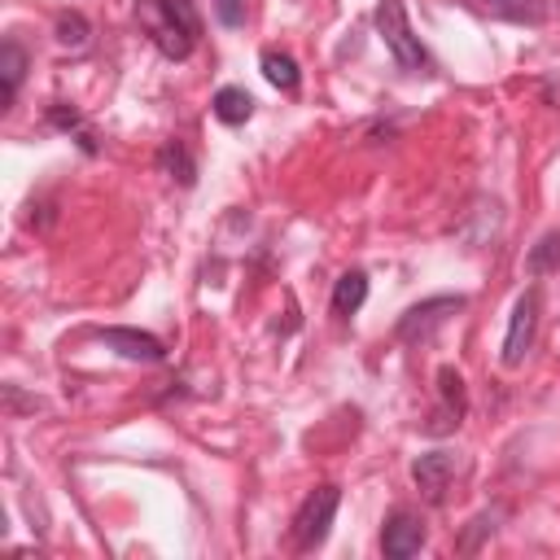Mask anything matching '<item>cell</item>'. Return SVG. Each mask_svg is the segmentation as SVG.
Segmentation results:
<instances>
[{
  "mask_svg": "<svg viewBox=\"0 0 560 560\" xmlns=\"http://www.w3.org/2000/svg\"><path fill=\"white\" fill-rule=\"evenodd\" d=\"M136 22L171 61H184L201 35V18L192 0H136Z\"/></svg>",
  "mask_w": 560,
  "mask_h": 560,
  "instance_id": "obj_1",
  "label": "cell"
},
{
  "mask_svg": "<svg viewBox=\"0 0 560 560\" xmlns=\"http://www.w3.org/2000/svg\"><path fill=\"white\" fill-rule=\"evenodd\" d=\"M376 31H381V39H385L389 57H394L402 70L420 74V70L429 66V57H424L420 39L411 35V22H407V9H402V0H381V4H376Z\"/></svg>",
  "mask_w": 560,
  "mask_h": 560,
  "instance_id": "obj_2",
  "label": "cell"
},
{
  "mask_svg": "<svg viewBox=\"0 0 560 560\" xmlns=\"http://www.w3.org/2000/svg\"><path fill=\"white\" fill-rule=\"evenodd\" d=\"M337 503H341V490L337 486H315L302 499V508L293 512V525H289L298 551H311V547H319L328 538V525L337 516Z\"/></svg>",
  "mask_w": 560,
  "mask_h": 560,
  "instance_id": "obj_3",
  "label": "cell"
},
{
  "mask_svg": "<svg viewBox=\"0 0 560 560\" xmlns=\"http://www.w3.org/2000/svg\"><path fill=\"white\" fill-rule=\"evenodd\" d=\"M468 411V394H464V376L455 368H438V407L429 411L424 420V433L442 438V433H455L459 420Z\"/></svg>",
  "mask_w": 560,
  "mask_h": 560,
  "instance_id": "obj_4",
  "label": "cell"
},
{
  "mask_svg": "<svg viewBox=\"0 0 560 560\" xmlns=\"http://www.w3.org/2000/svg\"><path fill=\"white\" fill-rule=\"evenodd\" d=\"M534 328H538V293H521L508 319V337H503V368H521V359L534 346Z\"/></svg>",
  "mask_w": 560,
  "mask_h": 560,
  "instance_id": "obj_5",
  "label": "cell"
},
{
  "mask_svg": "<svg viewBox=\"0 0 560 560\" xmlns=\"http://www.w3.org/2000/svg\"><path fill=\"white\" fill-rule=\"evenodd\" d=\"M455 311H464V298H459V293H455V298H429V302L411 306V311L398 319V341H424V337H433Z\"/></svg>",
  "mask_w": 560,
  "mask_h": 560,
  "instance_id": "obj_6",
  "label": "cell"
},
{
  "mask_svg": "<svg viewBox=\"0 0 560 560\" xmlns=\"http://www.w3.org/2000/svg\"><path fill=\"white\" fill-rule=\"evenodd\" d=\"M420 547H424V521H420L416 512L398 508V512L385 521V534H381V551H385L389 560H407V556H416Z\"/></svg>",
  "mask_w": 560,
  "mask_h": 560,
  "instance_id": "obj_7",
  "label": "cell"
},
{
  "mask_svg": "<svg viewBox=\"0 0 560 560\" xmlns=\"http://www.w3.org/2000/svg\"><path fill=\"white\" fill-rule=\"evenodd\" d=\"M411 477H416V490H420L429 503H442L446 490H451V481H455V455L429 451V455H420V459L411 464Z\"/></svg>",
  "mask_w": 560,
  "mask_h": 560,
  "instance_id": "obj_8",
  "label": "cell"
},
{
  "mask_svg": "<svg viewBox=\"0 0 560 560\" xmlns=\"http://www.w3.org/2000/svg\"><path fill=\"white\" fill-rule=\"evenodd\" d=\"M101 341L109 350H118L122 359H136V363H162L166 359L162 341L149 332H136V328H101Z\"/></svg>",
  "mask_w": 560,
  "mask_h": 560,
  "instance_id": "obj_9",
  "label": "cell"
},
{
  "mask_svg": "<svg viewBox=\"0 0 560 560\" xmlns=\"http://www.w3.org/2000/svg\"><path fill=\"white\" fill-rule=\"evenodd\" d=\"M481 13L516 22V26H542L547 22V0H472Z\"/></svg>",
  "mask_w": 560,
  "mask_h": 560,
  "instance_id": "obj_10",
  "label": "cell"
},
{
  "mask_svg": "<svg viewBox=\"0 0 560 560\" xmlns=\"http://www.w3.org/2000/svg\"><path fill=\"white\" fill-rule=\"evenodd\" d=\"M22 74H26V52H22L18 39H4V44H0V79H4L0 105H4V109L13 105V96H18V88H22Z\"/></svg>",
  "mask_w": 560,
  "mask_h": 560,
  "instance_id": "obj_11",
  "label": "cell"
},
{
  "mask_svg": "<svg viewBox=\"0 0 560 560\" xmlns=\"http://www.w3.org/2000/svg\"><path fill=\"white\" fill-rule=\"evenodd\" d=\"M210 105H214V118L228 122V127H241V122L254 114V96H249L245 88H219Z\"/></svg>",
  "mask_w": 560,
  "mask_h": 560,
  "instance_id": "obj_12",
  "label": "cell"
},
{
  "mask_svg": "<svg viewBox=\"0 0 560 560\" xmlns=\"http://www.w3.org/2000/svg\"><path fill=\"white\" fill-rule=\"evenodd\" d=\"M363 298H368V276L363 271H346L337 280V289H332V311L337 315H354L363 306Z\"/></svg>",
  "mask_w": 560,
  "mask_h": 560,
  "instance_id": "obj_13",
  "label": "cell"
},
{
  "mask_svg": "<svg viewBox=\"0 0 560 560\" xmlns=\"http://www.w3.org/2000/svg\"><path fill=\"white\" fill-rule=\"evenodd\" d=\"M262 74H267L271 88H280V92H298V61H293L289 52L267 48V52H262Z\"/></svg>",
  "mask_w": 560,
  "mask_h": 560,
  "instance_id": "obj_14",
  "label": "cell"
},
{
  "mask_svg": "<svg viewBox=\"0 0 560 560\" xmlns=\"http://www.w3.org/2000/svg\"><path fill=\"white\" fill-rule=\"evenodd\" d=\"M158 166H162L171 179H179L184 188L197 179V166H192V158H188V149H184L179 140H166V144H162V153H158Z\"/></svg>",
  "mask_w": 560,
  "mask_h": 560,
  "instance_id": "obj_15",
  "label": "cell"
},
{
  "mask_svg": "<svg viewBox=\"0 0 560 560\" xmlns=\"http://www.w3.org/2000/svg\"><path fill=\"white\" fill-rule=\"evenodd\" d=\"M525 267H529L534 276H547V271H560V228H551V232H542V236H538V245L529 249V258H525Z\"/></svg>",
  "mask_w": 560,
  "mask_h": 560,
  "instance_id": "obj_16",
  "label": "cell"
},
{
  "mask_svg": "<svg viewBox=\"0 0 560 560\" xmlns=\"http://www.w3.org/2000/svg\"><path fill=\"white\" fill-rule=\"evenodd\" d=\"M88 22H83V13H57V44L61 48H88Z\"/></svg>",
  "mask_w": 560,
  "mask_h": 560,
  "instance_id": "obj_17",
  "label": "cell"
},
{
  "mask_svg": "<svg viewBox=\"0 0 560 560\" xmlns=\"http://www.w3.org/2000/svg\"><path fill=\"white\" fill-rule=\"evenodd\" d=\"M214 13L223 26H241L245 22V0H214Z\"/></svg>",
  "mask_w": 560,
  "mask_h": 560,
  "instance_id": "obj_18",
  "label": "cell"
}]
</instances>
